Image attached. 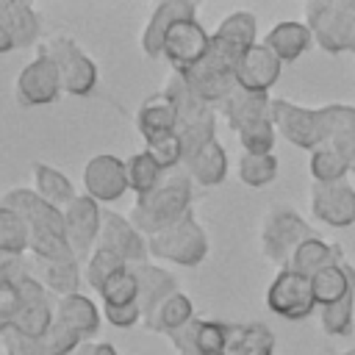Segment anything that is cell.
Segmentation results:
<instances>
[{"label":"cell","mask_w":355,"mask_h":355,"mask_svg":"<svg viewBox=\"0 0 355 355\" xmlns=\"http://www.w3.org/2000/svg\"><path fill=\"white\" fill-rule=\"evenodd\" d=\"M191 186H194V180L186 175L183 166L164 172V178L158 180V186L153 191L139 194L133 200L128 219L144 236H155V233L172 227L191 211Z\"/></svg>","instance_id":"1"},{"label":"cell","mask_w":355,"mask_h":355,"mask_svg":"<svg viewBox=\"0 0 355 355\" xmlns=\"http://www.w3.org/2000/svg\"><path fill=\"white\" fill-rule=\"evenodd\" d=\"M164 92L172 97V103L178 108V128H175V133L183 141V158L191 155L194 150H200L202 144H208L211 139H216L214 136L216 133V108H211L202 100H197L178 72L166 75Z\"/></svg>","instance_id":"2"},{"label":"cell","mask_w":355,"mask_h":355,"mask_svg":"<svg viewBox=\"0 0 355 355\" xmlns=\"http://www.w3.org/2000/svg\"><path fill=\"white\" fill-rule=\"evenodd\" d=\"M305 25L324 53H355V0H313L305 6Z\"/></svg>","instance_id":"3"},{"label":"cell","mask_w":355,"mask_h":355,"mask_svg":"<svg viewBox=\"0 0 355 355\" xmlns=\"http://www.w3.org/2000/svg\"><path fill=\"white\" fill-rule=\"evenodd\" d=\"M236 64H239V55H233L230 50H225L219 42L211 39V50L205 53V58L178 75L186 80V86L191 89V94L197 100H202L211 108H219L227 100V94L239 86Z\"/></svg>","instance_id":"4"},{"label":"cell","mask_w":355,"mask_h":355,"mask_svg":"<svg viewBox=\"0 0 355 355\" xmlns=\"http://www.w3.org/2000/svg\"><path fill=\"white\" fill-rule=\"evenodd\" d=\"M272 122L283 139H288L300 150H316L327 144L333 122H330V108H308L297 105L283 97H272Z\"/></svg>","instance_id":"5"},{"label":"cell","mask_w":355,"mask_h":355,"mask_svg":"<svg viewBox=\"0 0 355 355\" xmlns=\"http://www.w3.org/2000/svg\"><path fill=\"white\" fill-rule=\"evenodd\" d=\"M311 236H319V233L297 211L277 205V208L266 211V216L261 222V230H258V244H261V252H263L266 261L277 263L280 269H288L291 255Z\"/></svg>","instance_id":"6"},{"label":"cell","mask_w":355,"mask_h":355,"mask_svg":"<svg viewBox=\"0 0 355 355\" xmlns=\"http://www.w3.org/2000/svg\"><path fill=\"white\" fill-rule=\"evenodd\" d=\"M39 53L47 55L61 75V92L83 97L97 83V64L80 50V44L67 33H50L39 42Z\"/></svg>","instance_id":"7"},{"label":"cell","mask_w":355,"mask_h":355,"mask_svg":"<svg viewBox=\"0 0 355 355\" xmlns=\"http://www.w3.org/2000/svg\"><path fill=\"white\" fill-rule=\"evenodd\" d=\"M147 250L153 261H169L178 266H197L208 255V236L197 222L194 211H189L172 227L147 236Z\"/></svg>","instance_id":"8"},{"label":"cell","mask_w":355,"mask_h":355,"mask_svg":"<svg viewBox=\"0 0 355 355\" xmlns=\"http://www.w3.org/2000/svg\"><path fill=\"white\" fill-rule=\"evenodd\" d=\"M266 305L272 313L283 319H305L316 311V297L311 277L294 272V269H280L275 280L266 288Z\"/></svg>","instance_id":"9"},{"label":"cell","mask_w":355,"mask_h":355,"mask_svg":"<svg viewBox=\"0 0 355 355\" xmlns=\"http://www.w3.org/2000/svg\"><path fill=\"white\" fill-rule=\"evenodd\" d=\"M17 286H19V313L11 322V327L25 336L42 338L55 322V297L33 272L25 275Z\"/></svg>","instance_id":"10"},{"label":"cell","mask_w":355,"mask_h":355,"mask_svg":"<svg viewBox=\"0 0 355 355\" xmlns=\"http://www.w3.org/2000/svg\"><path fill=\"white\" fill-rule=\"evenodd\" d=\"M61 94V75H58V67L36 53V58H31L14 78V100L19 105H50L55 97Z\"/></svg>","instance_id":"11"},{"label":"cell","mask_w":355,"mask_h":355,"mask_svg":"<svg viewBox=\"0 0 355 355\" xmlns=\"http://www.w3.org/2000/svg\"><path fill=\"white\" fill-rule=\"evenodd\" d=\"M64 225H67V241H69L75 258L83 263L97 247V236H100V225H103L100 202L92 200L89 194H78L64 208Z\"/></svg>","instance_id":"12"},{"label":"cell","mask_w":355,"mask_h":355,"mask_svg":"<svg viewBox=\"0 0 355 355\" xmlns=\"http://www.w3.org/2000/svg\"><path fill=\"white\" fill-rule=\"evenodd\" d=\"M97 247L111 250V252L119 255L128 266H130V263H141V261L150 258L147 236H144L125 214H116V211H103V225H100Z\"/></svg>","instance_id":"13"},{"label":"cell","mask_w":355,"mask_h":355,"mask_svg":"<svg viewBox=\"0 0 355 355\" xmlns=\"http://www.w3.org/2000/svg\"><path fill=\"white\" fill-rule=\"evenodd\" d=\"M208 50H211V33L197 19L175 22L164 39V58L169 61L172 72L191 69L194 64H200L205 58Z\"/></svg>","instance_id":"14"},{"label":"cell","mask_w":355,"mask_h":355,"mask_svg":"<svg viewBox=\"0 0 355 355\" xmlns=\"http://www.w3.org/2000/svg\"><path fill=\"white\" fill-rule=\"evenodd\" d=\"M3 205L14 208L25 225H28V233H67V225H64V211L50 205L47 200H42L33 189L28 186H14L8 191H3L0 197Z\"/></svg>","instance_id":"15"},{"label":"cell","mask_w":355,"mask_h":355,"mask_svg":"<svg viewBox=\"0 0 355 355\" xmlns=\"http://www.w3.org/2000/svg\"><path fill=\"white\" fill-rule=\"evenodd\" d=\"M83 189L97 202H114L128 191V166L119 155L100 153L83 166Z\"/></svg>","instance_id":"16"},{"label":"cell","mask_w":355,"mask_h":355,"mask_svg":"<svg viewBox=\"0 0 355 355\" xmlns=\"http://www.w3.org/2000/svg\"><path fill=\"white\" fill-rule=\"evenodd\" d=\"M183 19H197V3L191 0H164L158 3L147 22H144V31H141V53L147 58H164V39L166 33L172 31L175 22H183Z\"/></svg>","instance_id":"17"},{"label":"cell","mask_w":355,"mask_h":355,"mask_svg":"<svg viewBox=\"0 0 355 355\" xmlns=\"http://www.w3.org/2000/svg\"><path fill=\"white\" fill-rule=\"evenodd\" d=\"M311 211L319 222L330 227L355 225V189L347 180L338 183H313L311 186Z\"/></svg>","instance_id":"18"},{"label":"cell","mask_w":355,"mask_h":355,"mask_svg":"<svg viewBox=\"0 0 355 355\" xmlns=\"http://www.w3.org/2000/svg\"><path fill=\"white\" fill-rule=\"evenodd\" d=\"M280 58L261 42V44H252L236 64V83L247 92H261V94H269V89L277 83L280 78Z\"/></svg>","instance_id":"19"},{"label":"cell","mask_w":355,"mask_h":355,"mask_svg":"<svg viewBox=\"0 0 355 355\" xmlns=\"http://www.w3.org/2000/svg\"><path fill=\"white\" fill-rule=\"evenodd\" d=\"M216 111H222V116L230 125V130L241 133V130H247V128H252V125H258L263 119H272V97L236 86Z\"/></svg>","instance_id":"20"},{"label":"cell","mask_w":355,"mask_h":355,"mask_svg":"<svg viewBox=\"0 0 355 355\" xmlns=\"http://www.w3.org/2000/svg\"><path fill=\"white\" fill-rule=\"evenodd\" d=\"M175 128H178V108L164 89L155 94H147L136 108V130L141 133L144 144L175 133Z\"/></svg>","instance_id":"21"},{"label":"cell","mask_w":355,"mask_h":355,"mask_svg":"<svg viewBox=\"0 0 355 355\" xmlns=\"http://www.w3.org/2000/svg\"><path fill=\"white\" fill-rule=\"evenodd\" d=\"M130 269H133V275L139 280V305H141V313H147L150 308H155L164 297L180 291L178 277L169 269H164L155 261H150V258L141 261V263H130Z\"/></svg>","instance_id":"22"},{"label":"cell","mask_w":355,"mask_h":355,"mask_svg":"<svg viewBox=\"0 0 355 355\" xmlns=\"http://www.w3.org/2000/svg\"><path fill=\"white\" fill-rule=\"evenodd\" d=\"M183 169L200 186H219L227 178V153L216 139H211L208 144L183 158Z\"/></svg>","instance_id":"23"},{"label":"cell","mask_w":355,"mask_h":355,"mask_svg":"<svg viewBox=\"0 0 355 355\" xmlns=\"http://www.w3.org/2000/svg\"><path fill=\"white\" fill-rule=\"evenodd\" d=\"M194 319V305L191 300L183 294V291H175L169 297H164L155 308H150L144 316H141V324L150 330V333H164L169 336L172 330L189 324Z\"/></svg>","instance_id":"24"},{"label":"cell","mask_w":355,"mask_h":355,"mask_svg":"<svg viewBox=\"0 0 355 355\" xmlns=\"http://www.w3.org/2000/svg\"><path fill=\"white\" fill-rule=\"evenodd\" d=\"M0 14L14 36V47H31L42 42V17L28 0H0Z\"/></svg>","instance_id":"25"},{"label":"cell","mask_w":355,"mask_h":355,"mask_svg":"<svg viewBox=\"0 0 355 355\" xmlns=\"http://www.w3.org/2000/svg\"><path fill=\"white\" fill-rule=\"evenodd\" d=\"M222 355H275V333L263 322L227 324Z\"/></svg>","instance_id":"26"},{"label":"cell","mask_w":355,"mask_h":355,"mask_svg":"<svg viewBox=\"0 0 355 355\" xmlns=\"http://www.w3.org/2000/svg\"><path fill=\"white\" fill-rule=\"evenodd\" d=\"M255 33H258V19L255 14L250 11H233L227 17H222V22L216 25V31L211 33L214 42H219L225 50H230L233 55H244L255 42Z\"/></svg>","instance_id":"27"},{"label":"cell","mask_w":355,"mask_h":355,"mask_svg":"<svg viewBox=\"0 0 355 355\" xmlns=\"http://www.w3.org/2000/svg\"><path fill=\"white\" fill-rule=\"evenodd\" d=\"M55 322L72 327L75 333H80L89 341L100 327V311L89 297H83L78 291V294L55 297Z\"/></svg>","instance_id":"28"},{"label":"cell","mask_w":355,"mask_h":355,"mask_svg":"<svg viewBox=\"0 0 355 355\" xmlns=\"http://www.w3.org/2000/svg\"><path fill=\"white\" fill-rule=\"evenodd\" d=\"M263 44L280 58V64H286V61H297L313 44V33L305 22H291L288 19V22H277L266 33Z\"/></svg>","instance_id":"29"},{"label":"cell","mask_w":355,"mask_h":355,"mask_svg":"<svg viewBox=\"0 0 355 355\" xmlns=\"http://www.w3.org/2000/svg\"><path fill=\"white\" fill-rule=\"evenodd\" d=\"M311 286H313V297H316V305L324 308V305H333L338 300H344L349 291H355V269L349 261H338L327 269H322L319 275L311 277Z\"/></svg>","instance_id":"30"},{"label":"cell","mask_w":355,"mask_h":355,"mask_svg":"<svg viewBox=\"0 0 355 355\" xmlns=\"http://www.w3.org/2000/svg\"><path fill=\"white\" fill-rule=\"evenodd\" d=\"M341 258H344V255H341V250H338L336 244L324 241L322 236H311V239H305V241L297 247V252L291 255L288 269H294V272H300V275H305V277H313V275H319L322 269L338 263Z\"/></svg>","instance_id":"31"},{"label":"cell","mask_w":355,"mask_h":355,"mask_svg":"<svg viewBox=\"0 0 355 355\" xmlns=\"http://www.w3.org/2000/svg\"><path fill=\"white\" fill-rule=\"evenodd\" d=\"M33 191H36L42 200H47L50 205L61 208V211L78 197L72 180H69L61 169H55V166H50V164H42V161L33 164Z\"/></svg>","instance_id":"32"},{"label":"cell","mask_w":355,"mask_h":355,"mask_svg":"<svg viewBox=\"0 0 355 355\" xmlns=\"http://www.w3.org/2000/svg\"><path fill=\"white\" fill-rule=\"evenodd\" d=\"M39 266V280L47 286V291L53 297H67V294H78L80 286V261L78 258H64V261H36Z\"/></svg>","instance_id":"33"},{"label":"cell","mask_w":355,"mask_h":355,"mask_svg":"<svg viewBox=\"0 0 355 355\" xmlns=\"http://www.w3.org/2000/svg\"><path fill=\"white\" fill-rule=\"evenodd\" d=\"M277 178V158L275 153H241L239 158V180L244 186L261 189Z\"/></svg>","instance_id":"34"},{"label":"cell","mask_w":355,"mask_h":355,"mask_svg":"<svg viewBox=\"0 0 355 355\" xmlns=\"http://www.w3.org/2000/svg\"><path fill=\"white\" fill-rule=\"evenodd\" d=\"M125 166H128V189H130L136 197L153 191V189L158 186V180L164 178V169L155 164V158H153L147 150L130 155V158L125 161Z\"/></svg>","instance_id":"35"},{"label":"cell","mask_w":355,"mask_h":355,"mask_svg":"<svg viewBox=\"0 0 355 355\" xmlns=\"http://www.w3.org/2000/svg\"><path fill=\"white\" fill-rule=\"evenodd\" d=\"M28 236L25 219L0 202V255H22L28 250Z\"/></svg>","instance_id":"36"},{"label":"cell","mask_w":355,"mask_h":355,"mask_svg":"<svg viewBox=\"0 0 355 355\" xmlns=\"http://www.w3.org/2000/svg\"><path fill=\"white\" fill-rule=\"evenodd\" d=\"M128 263L119 258V255H114L111 250H103V247H94V252L83 261V277H86V283H89V288H94V291H100L116 272H122Z\"/></svg>","instance_id":"37"},{"label":"cell","mask_w":355,"mask_h":355,"mask_svg":"<svg viewBox=\"0 0 355 355\" xmlns=\"http://www.w3.org/2000/svg\"><path fill=\"white\" fill-rule=\"evenodd\" d=\"M311 175H313V183H338V180H347V172H349V164L330 147V144H322L311 153Z\"/></svg>","instance_id":"38"},{"label":"cell","mask_w":355,"mask_h":355,"mask_svg":"<svg viewBox=\"0 0 355 355\" xmlns=\"http://www.w3.org/2000/svg\"><path fill=\"white\" fill-rule=\"evenodd\" d=\"M352 319H355V291H349L344 300L324 305L319 311V324H322V333L327 336H349Z\"/></svg>","instance_id":"39"},{"label":"cell","mask_w":355,"mask_h":355,"mask_svg":"<svg viewBox=\"0 0 355 355\" xmlns=\"http://www.w3.org/2000/svg\"><path fill=\"white\" fill-rule=\"evenodd\" d=\"M97 294H100V300H103V308H105V305H130V302H139V280H136L133 269L125 266V269L116 272Z\"/></svg>","instance_id":"40"},{"label":"cell","mask_w":355,"mask_h":355,"mask_svg":"<svg viewBox=\"0 0 355 355\" xmlns=\"http://www.w3.org/2000/svg\"><path fill=\"white\" fill-rule=\"evenodd\" d=\"M83 341L86 338L80 333H75L72 327L53 322V327L42 336V349H44V355H72Z\"/></svg>","instance_id":"41"},{"label":"cell","mask_w":355,"mask_h":355,"mask_svg":"<svg viewBox=\"0 0 355 355\" xmlns=\"http://www.w3.org/2000/svg\"><path fill=\"white\" fill-rule=\"evenodd\" d=\"M147 153L155 158V164L164 172L183 166V141L178 139V133H169V136H161V139L150 141L147 144Z\"/></svg>","instance_id":"42"},{"label":"cell","mask_w":355,"mask_h":355,"mask_svg":"<svg viewBox=\"0 0 355 355\" xmlns=\"http://www.w3.org/2000/svg\"><path fill=\"white\" fill-rule=\"evenodd\" d=\"M239 141H241V150L244 153H272L275 141H277V128L272 119H263L247 130L239 133Z\"/></svg>","instance_id":"43"},{"label":"cell","mask_w":355,"mask_h":355,"mask_svg":"<svg viewBox=\"0 0 355 355\" xmlns=\"http://www.w3.org/2000/svg\"><path fill=\"white\" fill-rule=\"evenodd\" d=\"M227 338V324L216 319H200V333H197V349L200 355H219L225 349Z\"/></svg>","instance_id":"44"},{"label":"cell","mask_w":355,"mask_h":355,"mask_svg":"<svg viewBox=\"0 0 355 355\" xmlns=\"http://www.w3.org/2000/svg\"><path fill=\"white\" fill-rule=\"evenodd\" d=\"M6 355H44L42 349V338H33V336H25L14 327H6L3 338H0Z\"/></svg>","instance_id":"45"},{"label":"cell","mask_w":355,"mask_h":355,"mask_svg":"<svg viewBox=\"0 0 355 355\" xmlns=\"http://www.w3.org/2000/svg\"><path fill=\"white\" fill-rule=\"evenodd\" d=\"M197 333H200V316H194L189 324L172 330L166 338H169V344L175 347L178 355H200V349H197Z\"/></svg>","instance_id":"46"},{"label":"cell","mask_w":355,"mask_h":355,"mask_svg":"<svg viewBox=\"0 0 355 355\" xmlns=\"http://www.w3.org/2000/svg\"><path fill=\"white\" fill-rule=\"evenodd\" d=\"M19 313V286L0 275V324L11 327Z\"/></svg>","instance_id":"47"},{"label":"cell","mask_w":355,"mask_h":355,"mask_svg":"<svg viewBox=\"0 0 355 355\" xmlns=\"http://www.w3.org/2000/svg\"><path fill=\"white\" fill-rule=\"evenodd\" d=\"M103 311H105L108 324H114V327H133L144 316L139 302H130V305H105Z\"/></svg>","instance_id":"48"},{"label":"cell","mask_w":355,"mask_h":355,"mask_svg":"<svg viewBox=\"0 0 355 355\" xmlns=\"http://www.w3.org/2000/svg\"><path fill=\"white\" fill-rule=\"evenodd\" d=\"M8 50H17V47H14V36H11L3 14H0V53H8Z\"/></svg>","instance_id":"49"},{"label":"cell","mask_w":355,"mask_h":355,"mask_svg":"<svg viewBox=\"0 0 355 355\" xmlns=\"http://www.w3.org/2000/svg\"><path fill=\"white\" fill-rule=\"evenodd\" d=\"M72 355H89V341H83V344H80V347H78Z\"/></svg>","instance_id":"50"},{"label":"cell","mask_w":355,"mask_h":355,"mask_svg":"<svg viewBox=\"0 0 355 355\" xmlns=\"http://www.w3.org/2000/svg\"><path fill=\"white\" fill-rule=\"evenodd\" d=\"M338 355H355V347H352V349H344V352H338Z\"/></svg>","instance_id":"51"},{"label":"cell","mask_w":355,"mask_h":355,"mask_svg":"<svg viewBox=\"0 0 355 355\" xmlns=\"http://www.w3.org/2000/svg\"><path fill=\"white\" fill-rule=\"evenodd\" d=\"M3 333H6V324H0V338H3Z\"/></svg>","instance_id":"52"},{"label":"cell","mask_w":355,"mask_h":355,"mask_svg":"<svg viewBox=\"0 0 355 355\" xmlns=\"http://www.w3.org/2000/svg\"><path fill=\"white\" fill-rule=\"evenodd\" d=\"M0 261H3V255H0Z\"/></svg>","instance_id":"53"},{"label":"cell","mask_w":355,"mask_h":355,"mask_svg":"<svg viewBox=\"0 0 355 355\" xmlns=\"http://www.w3.org/2000/svg\"><path fill=\"white\" fill-rule=\"evenodd\" d=\"M219 355H222V352H219Z\"/></svg>","instance_id":"54"}]
</instances>
